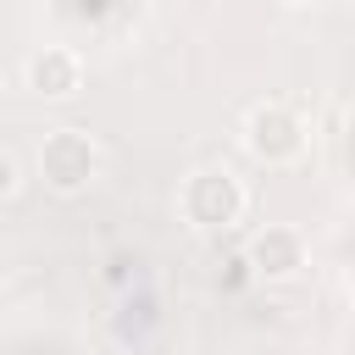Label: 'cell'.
I'll list each match as a JSON object with an SVG mask.
<instances>
[{
  "label": "cell",
  "mask_w": 355,
  "mask_h": 355,
  "mask_svg": "<svg viewBox=\"0 0 355 355\" xmlns=\"http://www.w3.org/2000/svg\"><path fill=\"white\" fill-rule=\"evenodd\" d=\"M33 166H39V183L44 189L78 194V189H89V178L100 166V150H94V139L83 128H50L44 144H39V155H33Z\"/></svg>",
  "instance_id": "6da1fadb"
},
{
  "label": "cell",
  "mask_w": 355,
  "mask_h": 355,
  "mask_svg": "<svg viewBox=\"0 0 355 355\" xmlns=\"http://www.w3.org/2000/svg\"><path fill=\"white\" fill-rule=\"evenodd\" d=\"M178 205H183V216L194 222V227H233L239 216H244V183L233 178V172H222V166H205V172H189L183 178V189H178Z\"/></svg>",
  "instance_id": "7a4b0ae2"
},
{
  "label": "cell",
  "mask_w": 355,
  "mask_h": 355,
  "mask_svg": "<svg viewBox=\"0 0 355 355\" xmlns=\"http://www.w3.org/2000/svg\"><path fill=\"white\" fill-rule=\"evenodd\" d=\"M6 194H17V155L6 150Z\"/></svg>",
  "instance_id": "8992f818"
},
{
  "label": "cell",
  "mask_w": 355,
  "mask_h": 355,
  "mask_svg": "<svg viewBox=\"0 0 355 355\" xmlns=\"http://www.w3.org/2000/svg\"><path fill=\"white\" fill-rule=\"evenodd\" d=\"M349 288H355V277H349Z\"/></svg>",
  "instance_id": "52a82bcc"
},
{
  "label": "cell",
  "mask_w": 355,
  "mask_h": 355,
  "mask_svg": "<svg viewBox=\"0 0 355 355\" xmlns=\"http://www.w3.org/2000/svg\"><path fill=\"white\" fill-rule=\"evenodd\" d=\"M244 150H250L255 161H266V166H283V161H294V155L305 150V122H300L288 105L266 100V105H255V111L244 116Z\"/></svg>",
  "instance_id": "3957f363"
},
{
  "label": "cell",
  "mask_w": 355,
  "mask_h": 355,
  "mask_svg": "<svg viewBox=\"0 0 355 355\" xmlns=\"http://www.w3.org/2000/svg\"><path fill=\"white\" fill-rule=\"evenodd\" d=\"M250 272L255 277H266V283H283V277H294L300 266H305V239H300V227H261L255 239H250Z\"/></svg>",
  "instance_id": "5b68a950"
},
{
  "label": "cell",
  "mask_w": 355,
  "mask_h": 355,
  "mask_svg": "<svg viewBox=\"0 0 355 355\" xmlns=\"http://www.w3.org/2000/svg\"><path fill=\"white\" fill-rule=\"evenodd\" d=\"M28 89L39 100H67L83 89V55L72 44H39L28 55Z\"/></svg>",
  "instance_id": "277c9868"
}]
</instances>
